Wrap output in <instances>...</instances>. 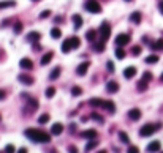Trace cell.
I'll use <instances>...</instances> for the list:
<instances>
[{
  "instance_id": "44",
  "label": "cell",
  "mask_w": 163,
  "mask_h": 153,
  "mask_svg": "<svg viewBox=\"0 0 163 153\" xmlns=\"http://www.w3.org/2000/svg\"><path fill=\"white\" fill-rule=\"evenodd\" d=\"M2 100H5V90L0 89V101H2Z\"/></svg>"
},
{
  "instance_id": "22",
  "label": "cell",
  "mask_w": 163,
  "mask_h": 153,
  "mask_svg": "<svg viewBox=\"0 0 163 153\" xmlns=\"http://www.w3.org/2000/svg\"><path fill=\"white\" fill-rule=\"evenodd\" d=\"M114 54H116V57H117L119 60H122V59L125 57V51L122 49V46H117V48L114 49Z\"/></svg>"
},
{
  "instance_id": "1",
  "label": "cell",
  "mask_w": 163,
  "mask_h": 153,
  "mask_svg": "<svg viewBox=\"0 0 163 153\" xmlns=\"http://www.w3.org/2000/svg\"><path fill=\"white\" fill-rule=\"evenodd\" d=\"M25 137L30 139L32 142H41V144H48L51 141V134L49 133L40 131V130H33V128L25 130Z\"/></svg>"
},
{
  "instance_id": "25",
  "label": "cell",
  "mask_w": 163,
  "mask_h": 153,
  "mask_svg": "<svg viewBox=\"0 0 163 153\" xmlns=\"http://www.w3.org/2000/svg\"><path fill=\"white\" fill-rule=\"evenodd\" d=\"M71 51V46H70V39H65L63 41V44H62V52L66 54V52H70Z\"/></svg>"
},
{
  "instance_id": "43",
  "label": "cell",
  "mask_w": 163,
  "mask_h": 153,
  "mask_svg": "<svg viewBox=\"0 0 163 153\" xmlns=\"http://www.w3.org/2000/svg\"><path fill=\"white\" fill-rule=\"evenodd\" d=\"M5 151H6V153L15 151V147H13V145H6V147H5Z\"/></svg>"
},
{
  "instance_id": "3",
  "label": "cell",
  "mask_w": 163,
  "mask_h": 153,
  "mask_svg": "<svg viewBox=\"0 0 163 153\" xmlns=\"http://www.w3.org/2000/svg\"><path fill=\"white\" fill-rule=\"evenodd\" d=\"M111 35V27L108 22H101L100 25V36H101V41H106L108 38H109Z\"/></svg>"
},
{
  "instance_id": "4",
  "label": "cell",
  "mask_w": 163,
  "mask_h": 153,
  "mask_svg": "<svg viewBox=\"0 0 163 153\" xmlns=\"http://www.w3.org/2000/svg\"><path fill=\"white\" fill-rule=\"evenodd\" d=\"M86 10L89 13H93V14H98V13L101 11V6L98 2H95V0H89V2L86 3Z\"/></svg>"
},
{
  "instance_id": "46",
  "label": "cell",
  "mask_w": 163,
  "mask_h": 153,
  "mask_svg": "<svg viewBox=\"0 0 163 153\" xmlns=\"http://www.w3.org/2000/svg\"><path fill=\"white\" fill-rule=\"evenodd\" d=\"M158 10H160V13L163 14V0H160V3H158Z\"/></svg>"
},
{
  "instance_id": "24",
  "label": "cell",
  "mask_w": 163,
  "mask_h": 153,
  "mask_svg": "<svg viewBox=\"0 0 163 153\" xmlns=\"http://www.w3.org/2000/svg\"><path fill=\"white\" fill-rule=\"evenodd\" d=\"M73 22H75V29L83 27V18H81L79 14H75V16H73Z\"/></svg>"
},
{
  "instance_id": "27",
  "label": "cell",
  "mask_w": 163,
  "mask_h": 153,
  "mask_svg": "<svg viewBox=\"0 0 163 153\" xmlns=\"http://www.w3.org/2000/svg\"><path fill=\"white\" fill-rule=\"evenodd\" d=\"M60 35H62V32H60V29H57V27H54V29L51 30V36H52L54 39L60 38Z\"/></svg>"
},
{
  "instance_id": "47",
  "label": "cell",
  "mask_w": 163,
  "mask_h": 153,
  "mask_svg": "<svg viewBox=\"0 0 163 153\" xmlns=\"http://www.w3.org/2000/svg\"><path fill=\"white\" fill-rule=\"evenodd\" d=\"M160 81H161V82H163V74H161V76H160Z\"/></svg>"
},
{
  "instance_id": "33",
  "label": "cell",
  "mask_w": 163,
  "mask_h": 153,
  "mask_svg": "<svg viewBox=\"0 0 163 153\" xmlns=\"http://www.w3.org/2000/svg\"><path fill=\"white\" fill-rule=\"evenodd\" d=\"M13 30H15L16 35H19V33L22 32V24H21V22H16L15 25H13Z\"/></svg>"
},
{
  "instance_id": "9",
  "label": "cell",
  "mask_w": 163,
  "mask_h": 153,
  "mask_svg": "<svg viewBox=\"0 0 163 153\" xmlns=\"http://www.w3.org/2000/svg\"><path fill=\"white\" fill-rule=\"evenodd\" d=\"M18 79L22 82V84H25V85H32L33 84V77L29 76V74H19Z\"/></svg>"
},
{
  "instance_id": "17",
  "label": "cell",
  "mask_w": 163,
  "mask_h": 153,
  "mask_svg": "<svg viewBox=\"0 0 163 153\" xmlns=\"http://www.w3.org/2000/svg\"><path fill=\"white\" fill-rule=\"evenodd\" d=\"M103 107H106V110H108L109 114H114V112H116V106H114L113 101H105Z\"/></svg>"
},
{
  "instance_id": "15",
  "label": "cell",
  "mask_w": 163,
  "mask_h": 153,
  "mask_svg": "<svg viewBox=\"0 0 163 153\" xmlns=\"http://www.w3.org/2000/svg\"><path fill=\"white\" fill-rule=\"evenodd\" d=\"M70 39V46H71V49H78L79 46H81V39L78 38V36H71V38H68Z\"/></svg>"
},
{
  "instance_id": "38",
  "label": "cell",
  "mask_w": 163,
  "mask_h": 153,
  "mask_svg": "<svg viewBox=\"0 0 163 153\" xmlns=\"http://www.w3.org/2000/svg\"><path fill=\"white\" fill-rule=\"evenodd\" d=\"M131 54H133V55H138V54H141V46H135V48L131 49Z\"/></svg>"
},
{
  "instance_id": "18",
  "label": "cell",
  "mask_w": 163,
  "mask_h": 153,
  "mask_svg": "<svg viewBox=\"0 0 163 153\" xmlns=\"http://www.w3.org/2000/svg\"><path fill=\"white\" fill-rule=\"evenodd\" d=\"M89 104H90L92 107H103L105 101H103V100H98V98H92V100L89 101Z\"/></svg>"
},
{
  "instance_id": "5",
  "label": "cell",
  "mask_w": 163,
  "mask_h": 153,
  "mask_svg": "<svg viewBox=\"0 0 163 153\" xmlns=\"http://www.w3.org/2000/svg\"><path fill=\"white\" fill-rule=\"evenodd\" d=\"M128 43H130V35L120 33V35L116 36V44H117V46H125V44H128Z\"/></svg>"
},
{
  "instance_id": "12",
  "label": "cell",
  "mask_w": 163,
  "mask_h": 153,
  "mask_svg": "<svg viewBox=\"0 0 163 153\" xmlns=\"http://www.w3.org/2000/svg\"><path fill=\"white\" fill-rule=\"evenodd\" d=\"M106 90L109 92V93H116V92L119 90V84H117L116 81H109V82L106 84Z\"/></svg>"
},
{
  "instance_id": "39",
  "label": "cell",
  "mask_w": 163,
  "mask_h": 153,
  "mask_svg": "<svg viewBox=\"0 0 163 153\" xmlns=\"http://www.w3.org/2000/svg\"><path fill=\"white\" fill-rule=\"evenodd\" d=\"M143 79H144V81H151V79H152V74L149 73V71H146V73L143 74Z\"/></svg>"
},
{
  "instance_id": "8",
  "label": "cell",
  "mask_w": 163,
  "mask_h": 153,
  "mask_svg": "<svg viewBox=\"0 0 163 153\" xmlns=\"http://www.w3.org/2000/svg\"><path fill=\"white\" fill-rule=\"evenodd\" d=\"M40 38H41V35H40V32H30V33H27V41L29 43H36V41H40Z\"/></svg>"
},
{
  "instance_id": "26",
  "label": "cell",
  "mask_w": 163,
  "mask_h": 153,
  "mask_svg": "<svg viewBox=\"0 0 163 153\" xmlns=\"http://www.w3.org/2000/svg\"><path fill=\"white\" fill-rule=\"evenodd\" d=\"M10 6H16V2H13V0H8V2H0V10L10 8Z\"/></svg>"
},
{
  "instance_id": "10",
  "label": "cell",
  "mask_w": 163,
  "mask_h": 153,
  "mask_svg": "<svg viewBox=\"0 0 163 153\" xmlns=\"http://www.w3.org/2000/svg\"><path fill=\"white\" fill-rule=\"evenodd\" d=\"M62 131H63V125H62V123H54L52 126H51V133H52L54 136L62 134Z\"/></svg>"
},
{
  "instance_id": "14",
  "label": "cell",
  "mask_w": 163,
  "mask_h": 153,
  "mask_svg": "<svg viewBox=\"0 0 163 153\" xmlns=\"http://www.w3.org/2000/svg\"><path fill=\"white\" fill-rule=\"evenodd\" d=\"M130 21H131L133 24H139V22H141V13H139V11L131 13V14H130Z\"/></svg>"
},
{
  "instance_id": "32",
  "label": "cell",
  "mask_w": 163,
  "mask_h": 153,
  "mask_svg": "<svg viewBox=\"0 0 163 153\" xmlns=\"http://www.w3.org/2000/svg\"><path fill=\"white\" fill-rule=\"evenodd\" d=\"M48 120H49V115L48 114H41V115L38 117V123H41V125L48 123Z\"/></svg>"
},
{
  "instance_id": "13",
  "label": "cell",
  "mask_w": 163,
  "mask_h": 153,
  "mask_svg": "<svg viewBox=\"0 0 163 153\" xmlns=\"http://www.w3.org/2000/svg\"><path fill=\"white\" fill-rule=\"evenodd\" d=\"M19 65H21L22 69H32V68H33V63H32L30 59H22V60L19 62Z\"/></svg>"
},
{
  "instance_id": "30",
  "label": "cell",
  "mask_w": 163,
  "mask_h": 153,
  "mask_svg": "<svg viewBox=\"0 0 163 153\" xmlns=\"http://www.w3.org/2000/svg\"><path fill=\"white\" fill-rule=\"evenodd\" d=\"M86 38H87L89 41H95V38H97V32H95V30H89V32L86 33Z\"/></svg>"
},
{
  "instance_id": "49",
  "label": "cell",
  "mask_w": 163,
  "mask_h": 153,
  "mask_svg": "<svg viewBox=\"0 0 163 153\" xmlns=\"http://www.w3.org/2000/svg\"><path fill=\"white\" fill-rule=\"evenodd\" d=\"M0 120H2V117H0Z\"/></svg>"
},
{
  "instance_id": "11",
  "label": "cell",
  "mask_w": 163,
  "mask_h": 153,
  "mask_svg": "<svg viewBox=\"0 0 163 153\" xmlns=\"http://www.w3.org/2000/svg\"><path fill=\"white\" fill-rule=\"evenodd\" d=\"M135 74H136V68L135 66H128V68L124 69V77H127V79L135 77Z\"/></svg>"
},
{
  "instance_id": "2",
  "label": "cell",
  "mask_w": 163,
  "mask_h": 153,
  "mask_svg": "<svg viewBox=\"0 0 163 153\" xmlns=\"http://www.w3.org/2000/svg\"><path fill=\"white\" fill-rule=\"evenodd\" d=\"M161 128V123H157V125H154V123H147V125H144V126L139 130V136L141 137H147V136H151V134H154L157 130H160Z\"/></svg>"
},
{
  "instance_id": "37",
  "label": "cell",
  "mask_w": 163,
  "mask_h": 153,
  "mask_svg": "<svg viewBox=\"0 0 163 153\" xmlns=\"http://www.w3.org/2000/svg\"><path fill=\"white\" fill-rule=\"evenodd\" d=\"M97 145H98V144L95 142V141H90V142H89V144L86 145V151H90V150H93V148L97 147Z\"/></svg>"
},
{
  "instance_id": "6",
  "label": "cell",
  "mask_w": 163,
  "mask_h": 153,
  "mask_svg": "<svg viewBox=\"0 0 163 153\" xmlns=\"http://www.w3.org/2000/svg\"><path fill=\"white\" fill-rule=\"evenodd\" d=\"M128 118L130 120H139L141 118V110L138 107H133L128 110Z\"/></svg>"
},
{
  "instance_id": "29",
  "label": "cell",
  "mask_w": 163,
  "mask_h": 153,
  "mask_svg": "<svg viewBox=\"0 0 163 153\" xmlns=\"http://www.w3.org/2000/svg\"><path fill=\"white\" fill-rule=\"evenodd\" d=\"M157 62H158V55H155V54L146 57V63H157Z\"/></svg>"
},
{
  "instance_id": "40",
  "label": "cell",
  "mask_w": 163,
  "mask_h": 153,
  "mask_svg": "<svg viewBox=\"0 0 163 153\" xmlns=\"http://www.w3.org/2000/svg\"><path fill=\"white\" fill-rule=\"evenodd\" d=\"M48 16H51V11L46 10V11H43L41 14H40V19H45V18H48Z\"/></svg>"
},
{
  "instance_id": "42",
  "label": "cell",
  "mask_w": 163,
  "mask_h": 153,
  "mask_svg": "<svg viewBox=\"0 0 163 153\" xmlns=\"http://www.w3.org/2000/svg\"><path fill=\"white\" fill-rule=\"evenodd\" d=\"M90 118H95L97 122H103V118H101L98 114H90Z\"/></svg>"
},
{
  "instance_id": "34",
  "label": "cell",
  "mask_w": 163,
  "mask_h": 153,
  "mask_svg": "<svg viewBox=\"0 0 163 153\" xmlns=\"http://www.w3.org/2000/svg\"><path fill=\"white\" fill-rule=\"evenodd\" d=\"M152 49H160V51H163V38H160L155 44H152Z\"/></svg>"
},
{
  "instance_id": "19",
  "label": "cell",
  "mask_w": 163,
  "mask_h": 153,
  "mask_svg": "<svg viewBox=\"0 0 163 153\" xmlns=\"http://www.w3.org/2000/svg\"><path fill=\"white\" fill-rule=\"evenodd\" d=\"M160 150V142L158 141H154L147 145V151H158Z\"/></svg>"
},
{
  "instance_id": "21",
  "label": "cell",
  "mask_w": 163,
  "mask_h": 153,
  "mask_svg": "<svg viewBox=\"0 0 163 153\" xmlns=\"http://www.w3.org/2000/svg\"><path fill=\"white\" fill-rule=\"evenodd\" d=\"M52 57H54V52H48V54L43 55V59H41V62H40V63H41V65H48L52 60Z\"/></svg>"
},
{
  "instance_id": "31",
  "label": "cell",
  "mask_w": 163,
  "mask_h": 153,
  "mask_svg": "<svg viewBox=\"0 0 163 153\" xmlns=\"http://www.w3.org/2000/svg\"><path fill=\"white\" fill-rule=\"evenodd\" d=\"M147 89V81H144V79H141L139 82H138V90H141V92H144Z\"/></svg>"
},
{
  "instance_id": "16",
  "label": "cell",
  "mask_w": 163,
  "mask_h": 153,
  "mask_svg": "<svg viewBox=\"0 0 163 153\" xmlns=\"http://www.w3.org/2000/svg\"><path fill=\"white\" fill-rule=\"evenodd\" d=\"M81 136L86 137V139H95V137H97V131H95V130H87L84 133H81Z\"/></svg>"
},
{
  "instance_id": "36",
  "label": "cell",
  "mask_w": 163,
  "mask_h": 153,
  "mask_svg": "<svg viewBox=\"0 0 163 153\" xmlns=\"http://www.w3.org/2000/svg\"><path fill=\"white\" fill-rule=\"evenodd\" d=\"M54 95H56V89H54V87H48L46 89V96H48V98H52Z\"/></svg>"
},
{
  "instance_id": "23",
  "label": "cell",
  "mask_w": 163,
  "mask_h": 153,
  "mask_svg": "<svg viewBox=\"0 0 163 153\" xmlns=\"http://www.w3.org/2000/svg\"><path fill=\"white\" fill-rule=\"evenodd\" d=\"M103 43H105V41H100V43H93V44H92L93 51H95V52H103V51H105V48H106Z\"/></svg>"
},
{
  "instance_id": "35",
  "label": "cell",
  "mask_w": 163,
  "mask_h": 153,
  "mask_svg": "<svg viewBox=\"0 0 163 153\" xmlns=\"http://www.w3.org/2000/svg\"><path fill=\"white\" fill-rule=\"evenodd\" d=\"M81 93H83V89H81V87H78V85H76V87H73V89H71V95H73V96H79Z\"/></svg>"
},
{
  "instance_id": "48",
  "label": "cell",
  "mask_w": 163,
  "mask_h": 153,
  "mask_svg": "<svg viewBox=\"0 0 163 153\" xmlns=\"http://www.w3.org/2000/svg\"><path fill=\"white\" fill-rule=\"evenodd\" d=\"M128 2H131V0H128Z\"/></svg>"
},
{
  "instance_id": "41",
  "label": "cell",
  "mask_w": 163,
  "mask_h": 153,
  "mask_svg": "<svg viewBox=\"0 0 163 153\" xmlns=\"http://www.w3.org/2000/svg\"><path fill=\"white\" fill-rule=\"evenodd\" d=\"M108 71H109V73H114V65H113V62H108Z\"/></svg>"
},
{
  "instance_id": "20",
  "label": "cell",
  "mask_w": 163,
  "mask_h": 153,
  "mask_svg": "<svg viewBox=\"0 0 163 153\" xmlns=\"http://www.w3.org/2000/svg\"><path fill=\"white\" fill-rule=\"evenodd\" d=\"M59 76H60V66H56V68H54L52 71H51V74H49V79H51V81H56Z\"/></svg>"
},
{
  "instance_id": "7",
  "label": "cell",
  "mask_w": 163,
  "mask_h": 153,
  "mask_svg": "<svg viewBox=\"0 0 163 153\" xmlns=\"http://www.w3.org/2000/svg\"><path fill=\"white\" fill-rule=\"evenodd\" d=\"M89 66H90V63L89 62H83L79 66H78V69H76V73H78V76H84L86 73H87V69H89Z\"/></svg>"
},
{
  "instance_id": "45",
  "label": "cell",
  "mask_w": 163,
  "mask_h": 153,
  "mask_svg": "<svg viewBox=\"0 0 163 153\" xmlns=\"http://www.w3.org/2000/svg\"><path fill=\"white\" fill-rule=\"evenodd\" d=\"M128 151H131V153H136V151H138V147H128Z\"/></svg>"
},
{
  "instance_id": "28",
  "label": "cell",
  "mask_w": 163,
  "mask_h": 153,
  "mask_svg": "<svg viewBox=\"0 0 163 153\" xmlns=\"http://www.w3.org/2000/svg\"><path fill=\"white\" fill-rule=\"evenodd\" d=\"M119 139H120V141L124 142V144H128V142H130V137H128L127 133H124V131H120V133H119Z\"/></svg>"
}]
</instances>
